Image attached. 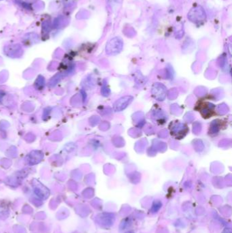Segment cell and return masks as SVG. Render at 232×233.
<instances>
[{
	"label": "cell",
	"mask_w": 232,
	"mask_h": 233,
	"mask_svg": "<svg viewBox=\"0 0 232 233\" xmlns=\"http://www.w3.org/2000/svg\"><path fill=\"white\" fill-rule=\"evenodd\" d=\"M188 19L193 23H201L204 22L206 19V15L202 7L197 6L192 8L188 13Z\"/></svg>",
	"instance_id": "cell-1"
},
{
	"label": "cell",
	"mask_w": 232,
	"mask_h": 233,
	"mask_svg": "<svg viewBox=\"0 0 232 233\" xmlns=\"http://www.w3.org/2000/svg\"><path fill=\"white\" fill-rule=\"evenodd\" d=\"M162 207V203L159 200H155L153 202L152 207H151V212L153 213H157L159 211L161 208Z\"/></svg>",
	"instance_id": "cell-3"
},
{
	"label": "cell",
	"mask_w": 232,
	"mask_h": 233,
	"mask_svg": "<svg viewBox=\"0 0 232 233\" xmlns=\"http://www.w3.org/2000/svg\"><path fill=\"white\" fill-rule=\"evenodd\" d=\"M123 48V42L119 38H114L108 42L106 52L109 55H116L120 53Z\"/></svg>",
	"instance_id": "cell-2"
}]
</instances>
